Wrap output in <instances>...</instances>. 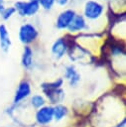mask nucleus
Segmentation results:
<instances>
[{
    "label": "nucleus",
    "instance_id": "1",
    "mask_svg": "<svg viewBox=\"0 0 126 127\" xmlns=\"http://www.w3.org/2000/svg\"><path fill=\"white\" fill-rule=\"evenodd\" d=\"M15 10L21 16H32L34 15L40 8V3L37 1L30 0L29 2H16L15 3Z\"/></svg>",
    "mask_w": 126,
    "mask_h": 127
},
{
    "label": "nucleus",
    "instance_id": "2",
    "mask_svg": "<svg viewBox=\"0 0 126 127\" xmlns=\"http://www.w3.org/2000/svg\"><path fill=\"white\" fill-rule=\"evenodd\" d=\"M38 37L37 29L31 24H24L19 30V39L23 44H29Z\"/></svg>",
    "mask_w": 126,
    "mask_h": 127
},
{
    "label": "nucleus",
    "instance_id": "3",
    "mask_svg": "<svg viewBox=\"0 0 126 127\" xmlns=\"http://www.w3.org/2000/svg\"><path fill=\"white\" fill-rule=\"evenodd\" d=\"M54 118V107L43 106L39 108L36 113V120L41 125H46L50 123Z\"/></svg>",
    "mask_w": 126,
    "mask_h": 127
},
{
    "label": "nucleus",
    "instance_id": "4",
    "mask_svg": "<svg viewBox=\"0 0 126 127\" xmlns=\"http://www.w3.org/2000/svg\"><path fill=\"white\" fill-rule=\"evenodd\" d=\"M103 12V6L95 1H88L84 7V15L89 19H96L100 17Z\"/></svg>",
    "mask_w": 126,
    "mask_h": 127
},
{
    "label": "nucleus",
    "instance_id": "5",
    "mask_svg": "<svg viewBox=\"0 0 126 127\" xmlns=\"http://www.w3.org/2000/svg\"><path fill=\"white\" fill-rule=\"evenodd\" d=\"M31 92V85L28 81L23 80L22 82L19 83L18 88L16 90L15 96H14V104L20 103L23 99H25Z\"/></svg>",
    "mask_w": 126,
    "mask_h": 127
},
{
    "label": "nucleus",
    "instance_id": "6",
    "mask_svg": "<svg viewBox=\"0 0 126 127\" xmlns=\"http://www.w3.org/2000/svg\"><path fill=\"white\" fill-rule=\"evenodd\" d=\"M74 16H75V13L72 10H65L62 12L57 19V27L59 29L67 28L70 22L72 21V19L74 18Z\"/></svg>",
    "mask_w": 126,
    "mask_h": 127
},
{
    "label": "nucleus",
    "instance_id": "7",
    "mask_svg": "<svg viewBox=\"0 0 126 127\" xmlns=\"http://www.w3.org/2000/svg\"><path fill=\"white\" fill-rule=\"evenodd\" d=\"M67 50H68V46L64 38L58 39L52 46V52L57 59H61L62 57H63Z\"/></svg>",
    "mask_w": 126,
    "mask_h": 127
},
{
    "label": "nucleus",
    "instance_id": "8",
    "mask_svg": "<svg viewBox=\"0 0 126 127\" xmlns=\"http://www.w3.org/2000/svg\"><path fill=\"white\" fill-rule=\"evenodd\" d=\"M44 93L46 94V96L49 98V100L53 104H58V103L62 102L64 98V91L62 88L45 90Z\"/></svg>",
    "mask_w": 126,
    "mask_h": 127
},
{
    "label": "nucleus",
    "instance_id": "9",
    "mask_svg": "<svg viewBox=\"0 0 126 127\" xmlns=\"http://www.w3.org/2000/svg\"><path fill=\"white\" fill-rule=\"evenodd\" d=\"M11 47V40L5 25H0V48L4 53H7Z\"/></svg>",
    "mask_w": 126,
    "mask_h": 127
},
{
    "label": "nucleus",
    "instance_id": "10",
    "mask_svg": "<svg viewBox=\"0 0 126 127\" xmlns=\"http://www.w3.org/2000/svg\"><path fill=\"white\" fill-rule=\"evenodd\" d=\"M64 76H65V78H67L70 85H72V86L76 85L80 80V74L76 71V69L73 65H69L65 68Z\"/></svg>",
    "mask_w": 126,
    "mask_h": 127
},
{
    "label": "nucleus",
    "instance_id": "11",
    "mask_svg": "<svg viewBox=\"0 0 126 127\" xmlns=\"http://www.w3.org/2000/svg\"><path fill=\"white\" fill-rule=\"evenodd\" d=\"M67 28L70 32H76V31H80V30L86 28V24H85V21L82 16L75 15Z\"/></svg>",
    "mask_w": 126,
    "mask_h": 127
},
{
    "label": "nucleus",
    "instance_id": "12",
    "mask_svg": "<svg viewBox=\"0 0 126 127\" xmlns=\"http://www.w3.org/2000/svg\"><path fill=\"white\" fill-rule=\"evenodd\" d=\"M33 64V52L31 48L25 47L22 55V64L24 67L29 68Z\"/></svg>",
    "mask_w": 126,
    "mask_h": 127
},
{
    "label": "nucleus",
    "instance_id": "13",
    "mask_svg": "<svg viewBox=\"0 0 126 127\" xmlns=\"http://www.w3.org/2000/svg\"><path fill=\"white\" fill-rule=\"evenodd\" d=\"M68 110L67 108L64 106V105H62V104H57L55 107H54V118L57 120V121H60L62 120L64 116H66Z\"/></svg>",
    "mask_w": 126,
    "mask_h": 127
},
{
    "label": "nucleus",
    "instance_id": "14",
    "mask_svg": "<svg viewBox=\"0 0 126 127\" xmlns=\"http://www.w3.org/2000/svg\"><path fill=\"white\" fill-rule=\"evenodd\" d=\"M63 84V79L62 78H58L55 81L52 82H44L41 84V88L43 89V91L45 90H50V89H57V88H61Z\"/></svg>",
    "mask_w": 126,
    "mask_h": 127
},
{
    "label": "nucleus",
    "instance_id": "15",
    "mask_svg": "<svg viewBox=\"0 0 126 127\" xmlns=\"http://www.w3.org/2000/svg\"><path fill=\"white\" fill-rule=\"evenodd\" d=\"M45 98L41 95H34L31 99V103L35 108H41L45 105Z\"/></svg>",
    "mask_w": 126,
    "mask_h": 127
},
{
    "label": "nucleus",
    "instance_id": "16",
    "mask_svg": "<svg viewBox=\"0 0 126 127\" xmlns=\"http://www.w3.org/2000/svg\"><path fill=\"white\" fill-rule=\"evenodd\" d=\"M15 8L14 7H9V8H4L3 10H2V12H1V14H2V17H3V19H5V20H7V19H9L14 13H15Z\"/></svg>",
    "mask_w": 126,
    "mask_h": 127
},
{
    "label": "nucleus",
    "instance_id": "17",
    "mask_svg": "<svg viewBox=\"0 0 126 127\" xmlns=\"http://www.w3.org/2000/svg\"><path fill=\"white\" fill-rule=\"evenodd\" d=\"M54 2H55V0H40L39 1V3H41V5L45 9H51Z\"/></svg>",
    "mask_w": 126,
    "mask_h": 127
},
{
    "label": "nucleus",
    "instance_id": "18",
    "mask_svg": "<svg viewBox=\"0 0 126 127\" xmlns=\"http://www.w3.org/2000/svg\"><path fill=\"white\" fill-rule=\"evenodd\" d=\"M57 2H58V4H60V5H65L67 2H68V0H57Z\"/></svg>",
    "mask_w": 126,
    "mask_h": 127
},
{
    "label": "nucleus",
    "instance_id": "19",
    "mask_svg": "<svg viewBox=\"0 0 126 127\" xmlns=\"http://www.w3.org/2000/svg\"><path fill=\"white\" fill-rule=\"evenodd\" d=\"M125 123H126V120H125V118L118 124V125H116L115 127H125Z\"/></svg>",
    "mask_w": 126,
    "mask_h": 127
},
{
    "label": "nucleus",
    "instance_id": "20",
    "mask_svg": "<svg viewBox=\"0 0 126 127\" xmlns=\"http://www.w3.org/2000/svg\"><path fill=\"white\" fill-rule=\"evenodd\" d=\"M3 9H4V6H3V0H0V12H2Z\"/></svg>",
    "mask_w": 126,
    "mask_h": 127
},
{
    "label": "nucleus",
    "instance_id": "21",
    "mask_svg": "<svg viewBox=\"0 0 126 127\" xmlns=\"http://www.w3.org/2000/svg\"><path fill=\"white\" fill-rule=\"evenodd\" d=\"M33 1H37V2H39V1H40V0H33Z\"/></svg>",
    "mask_w": 126,
    "mask_h": 127
}]
</instances>
